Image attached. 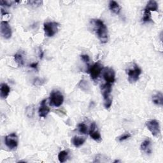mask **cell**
<instances>
[{
	"mask_svg": "<svg viewBox=\"0 0 163 163\" xmlns=\"http://www.w3.org/2000/svg\"><path fill=\"white\" fill-rule=\"evenodd\" d=\"M93 30L96 33L98 39L102 43H106L108 40V32L106 26L100 19L90 20Z\"/></svg>",
	"mask_w": 163,
	"mask_h": 163,
	"instance_id": "obj_1",
	"label": "cell"
},
{
	"mask_svg": "<svg viewBox=\"0 0 163 163\" xmlns=\"http://www.w3.org/2000/svg\"><path fill=\"white\" fill-rule=\"evenodd\" d=\"M101 89L103 96L104 106L106 109H109L112 104V98L111 96L112 84L106 83L101 85Z\"/></svg>",
	"mask_w": 163,
	"mask_h": 163,
	"instance_id": "obj_2",
	"label": "cell"
},
{
	"mask_svg": "<svg viewBox=\"0 0 163 163\" xmlns=\"http://www.w3.org/2000/svg\"><path fill=\"white\" fill-rule=\"evenodd\" d=\"M64 102V96L58 90H53L50 95V105L59 107Z\"/></svg>",
	"mask_w": 163,
	"mask_h": 163,
	"instance_id": "obj_3",
	"label": "cell"
},
{
	"mask_svg": "<svg viewBox=\"0 0 163 163\" xmlns=\"http://www.w3.org/2000/svg\"><path fill=\"white\" fill-rule=\"evenodd\" d=\"M59 26V24L56 22H47L43 24V29L45 36L47 37H52L55 35Z\"/></svg>",
	"mask_w": 163,
	"mask_h": 163,
	"instance_id": "obj_4",
	"label": "cell"
},
{
	"mask_svg": "<svg viewBox=\"0 0 163 163\" xmlns=\"http://www.w3.org/2000/svg\"><path fill=\"white\" fill-rule=\"evenodd\" d=\"M142 71L139 68V66L134 64L133 68L130 69L128 71V81L130 84H134L136 82L140 77V75L141 74Z\"/></svg>",
	"mask_w": 163,
	"mask_h": 163,
	"instance_id": "obj_5",
	"label": "cell"
},
{
	"mask_svg": "<svg viewBox=\"0 0 163 163\" xmlns=\"http://www.w3.org/2000/svg\"><path fill=\"white\" fill-rule=\"evenodd\" d=\"M103 69V66L100 63H96L92 66H89L87 69V73L90 75V77H91L93 80H96L99 77Z\"/></svg>",
	"mask_w": 163,
	"mask_h": 163,
	"instance_id": "obj_6",
	"label": "cell"
},
{
	"mask_svg": "<svg viewBox=\"0 0 163 163\" xmlns=\"http://www.w3.org/2000/svg\"><path fill=\"white\" fill-rule=\"evenodd\" d=\"M158 8V4L154 0L149 1L144 9L143 19L147 21L151 19V12H157Z\"/></svg>",
	"mask_w": 163,
	"mask_h": 163,
	"instance_id": "obj_7",
	"label": "cell"
},
{
	"mask_svg": "<svg viewBox=\"0 0 163 163\" xmlns=\"http://www.w3.org/2000/svg\"><path fill=\"white\" fill-rule=\"evenodd\" d=\"M147 129L151 132L152 135L155 137H158L160 134V129L159 122L157 120H150L146 123Z\"/></svg>",
	"mask_w": 163,
	"mask_h": 163,
	"instance_id": "obj_8",
	"label": "cell"
},
{
	"mask_svg": "<svg viewBox=\"0 0 163 163\" xmlns=\"http://www.w3.org/2000/svg\"><path fill=\"white\" fill-rule=\"evenodd\" d=\"M5 143L7 147L10 149H16L18 146V143H19V139H18L17 134L13 133L6 136L5 137Z\"/></svg>",
	"mask_w": 163,
	"mask_h": 163,
	"instance_id": "obj_9",
	"label": "cell"
},
{
	"mask_svg": "<svg viewBox=\"0 0 163 163\" xmlns=\"http://www.w3.org/2000/svg\"><path fill=\"white\" fill-rule=\"evenodd\" d=\"M103 77L108 84H113L115 81V72L112 68H105L103 71Z\"/></svg>",
	"mask_w": 163,
	"mask_h": 163,
	"instance_id": "obj_10",
	"label": "cell"
},
{
	"mask_svg": "<svg viewBox=\"0 0 163 163\" xmlns=\"http://www.w3.org/2000/svg\"><path fill=\"white\" fill-rule=\"evenodd\" d=\"M1 34L5 39H9L12 37V29L7 21L1 23Z\"/></svg>",
	"mask_w": 163,
	"mask_h": 163,
	"instance_id": "obj_11",
	"label": "cell"
},
{
	"mask_svg": "<svg viewBox=\"0 0 163 163\" xmlns=\"http://www.w3.org/2000/svg\"><path fill=\"white\" fill-rule=\"evenodd\" d=\"M96 129H97V128H96V123L95 122L92 123V124L90 125V130L89 131V134L90 136L91 137V138H93L94 141H96L97 142H100L102 140V138H101L100 133Z\"/></svg>",
	"mask_w": 163,
	"mask_h": 163,
	"instance_id": "obj_12",
	"label": "cell"
},
{
	"mask_svg": "<svg viewBox=\"0 0 163 163\" xmlns=\"http://www.w3.org/2000/svg\"><path fill=\"white\" fill-rule=\"evenodd\" d=\"M50 112V108L47 106L46 104V99H43L42 101L40 103V106L38 110V114L40 117L45 118L47 115Z\"/></svg>",
	"mask_w": 163,
	"mask_h": 163,
	"instance_id": "obj_13",
	"label": "cell"
},
{
	"mask_svg": "<svg viewBox=\"0 0 163 163\" xmlns=\"http://www.w3.org/2000/svg\"><path fill=\"white\" fill-rule=\"evenodd\" d=\"M140 150L142 152L145 153L147 155H150L152 154V150L151 147V141L149 139H147L141 143Z\"/></svg>",
	"mask_w": 163,
	"mask_h": 163,
	"instance_id": "obj_14",
	"label": "cell"
},
{
	"mask_svg": "<svg viewBox=\"0 0 163 163\" xmlns=\"http://www.w3.org/2000/svg\"><path fill=\"white\" fill-rule=\"evenodd\" d=\"M10 93V87L5 83H3L0 86V96L2 99H6Z\"/></svg>",
	"mask_w": 163,
	"mask_h": 163,
	"instance_id": "obj_15",
	"label": "cell"
},
{
	"mask_svg": "<svg viewBox=\"0 0 163 163\" xmlns=\"http://www.w3.org/2000/svg\"><path fill=\"white\" fill-rule=\"evenodd\" d=\"M85 141V138L77 136H74L73 138H72V140H71L72 143H73L74 145L77 148L80 147L82 145H83Z\"/></svg>",
	"mask_w": 163,
	"mask_h": 163,
	"instance_id": "obj_16",
	"label": "cell"
},
{
	"mask_svg": "<svg viewBox=\"0 0 163 163\" xmlns=\"http://www.w3.org/2000/svg\"><path fill=\"white\" fill-rule=\"evenodd\" d=\"M109 9L115 14H119L121 7L119 3L115 1H110L109 3Z\"/></svg>",
	"mask_w": 163,
	"mask_h": 163,
	"instance_id": "obj_17",
	"label": "cell"
},
{
	"mask_svg": "<svg viewBox=\"0 0 163 163\" xmlns=\"http://www.w3.org/2000/svg\"><path fill=\"white\" fill-rule=\"evenodd\" d=\"M152 101L153 103L160 106H162L163 105V95L160 92L157 93L156 94L152 96Z\"/></svg>",
	"mask_w": 163,
	"mask_h": 163,
	"instance_id": "obj_18",
	"label": "cell"
},
{
	"mask_svg": "<svg viewBox=\"0 0 163 163\" xmlns=\"http://www.w3.org/2000/svg\"><path fill=\"white\" fill-rule=\"evenodd\" d=\"M14 59L15 61L16 62V63L17 64V65L19 66H23L24 64V58H23V54L18 52L17 53H16L14 55Z\"/></svg>",
	"mask_w": 163,
	"mask_h": 163,
	"instance_id": "obj_19",
	"label": "cell"
},
{
	"mask_svg": "<svg viewBox=\"0 0 163 163\" xmlns=\"http://www.w3.org/2000/svg\"><path fill=\"white\" fill-rule=\"evenodd\" d=\"M79 88L82 90L84 92H88L90 90V85L88 83V82L85 80H82L80 81L79 84Z\"/></svg>",
	"mask_w": 163,
	"mask_h": 163,
	"instance_id": "obj_20",
	"label": "cell"
},
{
	"mask_svg": "<svg viewBox=\"0 0 163 163\" xmlns=\"http://www.w3.org/2000/svg\"><path fill=\"white\" fill-rule=\"evenodd\" d=\"M68 158V152L66 150L61 151L58 154L59 161L61 163H63L67 160Z\"/></svg>",
	"mask_w": 163,
	"mask_h": 163,
	"instance_id": "obj_21",
	"label": "cell"
},
{
	"mask_svg": "<svg viewBox=\"0 0 163 163\" xmlns=\"http://www.w3.org/2000/svg\"><path fill=\"white\" fill-rule=\"evenodd\" d=\"M34 107L33 104H31L29 106H28L26 108V115L29 117V118H31L33 117V115H34Z\"/></svg>",
	"mask_w": 163,
	"mask_h": 163,
	"instance_id": "obj_22",
	"label": "cell"
},
{
	"mask_svg": "<svg viewBox=\"0 0 163 163\" xmlns=\"http://www.w3.org/2000/svg\"><path fill=\"white\" fill-rule=\"evenodd\" d=\"M78 130L79 131L84 135H85L87 133V126L84 123H80L78 126Z\"/></svg>",
	"mask_w": 163,
	"mask_h": 163,
	"instance_id": "obj_23",
	"label": "cell"
},
{
	"mask_svg": "<svg viewBox=\"0 0 163 163\" xmlns=\"http://www.w3.org/2000/svg\"><path fill=\"white\" fill-rule=\"evenodd\" d=\"M45 82V80L44 79H41V78H36L34 79L33 84L35 86H41L44 84Z\"/></svg>",
	"mask_w": 163,
	"mask_h": 163,
	"instance_id": "obj_24",
	"label": "cell"
},
{
	"mask_svg": "<svg viewBox=\"0 0 163 163\" xmlns=\"http://www.w3.org/2000/svg\"><path fill=\"white\" fill-rule=\"evenodd\" d=\"M20 2H15V1H3V0H2L0 2V4H1L2 6H6V7H11L13 3H19Z\"/></svg>",
	"mask_w": 163,
	"mask_h": 163,
	"instance_id": "obj_25",
	"label": "cell"
},
{
	"mask_svg": "<svg viewBox=\"0 0 163 163\" xmlns=\"http://www.w3.org/2000/svg\"><path fill=\"white\" fill-rule=\"evenodd\" d=\"M131 136V135L130 133H124V135H122V136H119L118 139H119V141L120 142H122V141H124V140H127V139H128V138H130Z\"/></svg>",
	"mask_w": 163,
	"mask_h": 163,
	"instance_id": "obj_26",
	"label": "cell"
},
{
	"mask_svg": "<svg viewBox=\"0 0 163 163\" xmlns=\"http://www.w3.org/2000/svg\"><path fill=\"white\" fill-rule=\"evenodd\" d=\"M43 2L42 1H29L28 3L34 7H40L42 4Z\"/></svg>",
	"mask_w": 163,
	"mask_h": 163,
	"instance_id": "obj_27",
	"label": "cell"
},
{
	"mask_svg": "<svg viewBox=\"0 0 163 163\" xmlns=\"http://www.w3.org/2000/svg\"><path fill=\"white\" fill-rule=\"evenodd\" d=\"M80 58H81L82 60L84 63H88L89 62V61H90V58H89V56L88 55H87V54H83V55H81Z\"/></svg>",
	"mask_w": 163,
	"mask_h": 163,
	"instance_id": "obj_28",
	"label": "cell"
},
{
	"mask_svg": "<svg viewBox=\"0 0 163 163\" xmlns=\"http://www.w3.org/2000/svg\"><path fill=\"white\" fill-rule=\"evenodd\" d=\"M38 63H33L30 64V67L36 69L37 71H38Z\"/></svg>",
	"mask_w": 163,
	"mask_h": 163,
	"instance_id": "obj_29",
	"label": "cell"
},
{
	"mask_svg": "<svg viewBox=\"0 0 163 163\" xmlns=\"http://www.w3.org/2000/svg\"><path fill=\"white\" fill-rule=\"evenodd\" d=\"M39 57H40V59H43V51L42 49H40V51H39Z\"/></svg>",
	"mask_w": 163,
	"mask_h": 163,
	"instance_id": "obj_30",
	"label": "cell"
},
{
	"mask_svg": "<svg viewBox=\"0 0 163 163\" xmlns=\"http://www.w3.org/2000/svg\"><path fill=\"white\" fill-rule=\"evenodd\" d=\"M119 161H120V160H115V161H114V162H119Z\"/></svg>",
	"mask_w": 163,
	"mask_h": 163,
	"instance_id": "obj_31",
	"label": "cell"
}]
</instances>
